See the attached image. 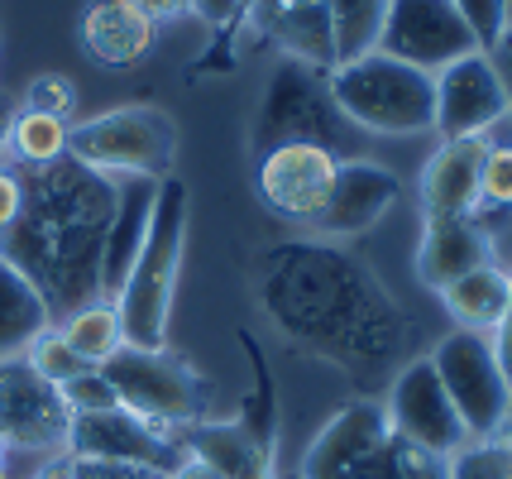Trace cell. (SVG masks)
<instances>
[{
  "instance_id": "cell-9",
  "label": "cell",
  "mask_w": 512,
  "mask_h": 479,
  "mask_svg": "<svg viewBox=\"0 0 512 479\" xmlns=\"http://www.w3.org/2000/svg\"><path fill=\"white\" fill-rule=\"evenodd\" d=\"M67 432H72V408L63 388L34 374L24 355L0 360V441L39 456H67Z\"/></svg>"
},
{
  "instance_id": "cell-3",
  "label": "cell",
  "mask_w": 512,
  "mask_h": 479,
  "mask_svg": "<svg viewBox=\"0 0 512 479\" xmlns=\"http://www.w3.org/2000/svg\"><path fill=\"white\" fill-rule=\"evenodd\" d=\"M187 211H192L187 183L163 178L144 250L134 259L125 288L115 293V312H120V331L130 350H168V321H173L182 250H187Z\"/></svg>"
},
{
  "instance_id": "cell-36",
  "label": "cell",
  "mask_w": 512,
  "mask_h": 479,
  "mask_svg": "<svg viewBox=\"0 0 512 479\" xmlns=\"http://www.w3.org/2000/svg\"><path fill=\"white\" fill-rule=\"evenodd\" d=\"M493 355H498V369H503V379L512 384V297H508V312H503V321L493 326Z\"/></svg>"
},
{
  "instance_id": "cell-10",
  "label": "cell",
  "mask_w": 512,
  "mask_h": 479,
  "mask_svg": "<svg viewBox=\"0 0 512 479\" xmlns=\"http://www.w3.org/2000/svg\"><path fill=\"white\" fill-rule=\"evenodd\" d=\"M379 53L398 58L417 72H436L450 68L455 58L479 53L474 34L465 29V20L455 15L450 0H388L379 24Z\"/></svg>"
},
{
  "instance_id": "cell-12",
  "label": "cell",
  "mask_w": 512,
  "mask_h": 479,
  "mask_svg": "<svg viewBox=\"0 0 512 479\" xmlns=\"http://www.w3.org/2000/svg\"><path fill=\"white\" fill-rule=\"evenodd\" d=\"M383 417H388V432L422 446L431 456L450 460L460 446H469V432L460 422V412L450 403V393L436 379V365L431 355L422 360H407L398 369V379L388 388V403H383Z\"/></svg>"
},
{
  "instance_id": "cell-11",
  "label": "cell",
  "mask_w": 512,
  "mask_h": 479,
  "mask_svg": "<svg viewBox=\"0 0 512 479\" xmlns=\"http://www.w3.org/2000/svg\"><path fill=\"white\" fill-rule=\"evenodd\" d=\"M335 173H340V154L335 149L312 144V139H288V144H273V149L259 154L254 192H259V202L273 216L312 226L316 211L331 197Z\"/></svg>"
},
{
  "instance_id": "cell-25",
  "label": "cell",
  "mask_w": 512,
  "mask_h": 479,
  "mask_svg": "<svg viewBox=\"0 0 512 479\" xmlns=\"http://www.w3.org/2000/svg\"><path fill=\"white\" fill-rule=\"evenodd\" d=\"M67 120L44 111H15V125H10V144H5V159L15 163L20 173H34V168H48V163L67 159Z\"/></svg>"
},
{
  "instance_id": "cell-23",
  "label": "cell",
  "mask_w": 512,
  "mask_h": 479,
  "mask_svg": "<svg viewBox=\"0 0 512 479\" xmlns=\"http://www.w3.org/2000/svg\"><path fill=\"white\" fill-rule=\"evenodd\" d=\"M48 326H58V321L48 312L44 293H39L10 259H0V360L24 355Z\"/></svg>"
},
{
  "instance_id": "cell-5",
  "label": "cell",
  "mask_w": 512,
  "mask_h": 479,
  "mask_svg": "<svg viewBox=\"0 0 512 479\" xmlns=\"http://www.w3.org/2000/svg\"><path fill=\"white\" fill-rule=\"evenodd\" d=\"M67 159L101 178H173L178 159V125L158 106H115V111L72 120L67 130Z\"/></svg>"
},
{
  "instance_id": "cell-39",
  "label": "cell",
  "mask_w": 512,
  "mask_h": 479,
  "mask_svg": "<svg viewBox=\"0 0 512 479\" xmlns=\"http://www.w3.org/2000/svg\"><path fill=\"white\" fill-rule=\"evenodd\" d=\"M0 451H5V441H0Z\"/></svg>"
},
{
  "instance_id": "cell-33",
  "label": "cell",
  "mask_w": 512,
  "mask_h": 479,
  "mask_svg": "<svg viewBox=\"0 0 512 479\" xmlns=\"http://www.w3.org/2000/svg\"><path fill=\"white\" fill-rule=\"evenodd\" d=\"M67 479H168L144 465H120V460H77L67 456Z\"/></svg>"
},
{
  "instance_id": "cell-38",
  "label": "cell",
  "mask_w": 512,
  "mask_h": 479,
  "mask_svg": "<svg viewBox=\"0 0 512 479\" xmlns=\"http://www.w3.org/2000/svg\"><path fill=\"white\" fill-rule=\"evenodd\" d=\"M15 101L10 96H0V163H5V144H10V125H15Z\"/></svg>"
},
{
  "instance_id": "cell-15",
  "label": "cell",
  "mask_w": 512,
  "mask_h": 479,
  "mask_svg": "<svg viewBox=\"0 0 512 479\" xmlns=\"http://www.w3.org/2000/svg\"><path fill=\"white\" fill-rule=\"evenodd\" d=\"M402 183L393 168H383L374 159H340V173H335V187L326 206L316 211L312 230L326 235V240H350V235H364L374 230L398 206Z\"/></svg>"
},
{
  "instance_id": "cell-29",
  "label": "cell",
  "mask_w": 512,
  "mask_h": 479,
  "mask_svg": "<svg viewBox=\"0 0 512 479\" xmlns=\"http://www.w3.org/2000/svg\"><path fill=\"white\" fill-rule=\"evenodd\" d=\"M24 360H29V369H34V374H44L48 384H58V388H63L67 379H77V374L87 369L82 360H77V355H72V345L63 341V331H58V326H48L44 336L24 350Z\"/></svg>"
},
{
  "instance_id": "cell-8",
  "label": "cell",
  "mask_w": 512,
  "mask_h": 479,
  "mask_svg": "<svg viewBox=\"0 0 512 479\" xmlns=\"http://www.w3.org/2000/svg\"><path fill=\"white\" fill-rule=\"evenodd\" d=\"M331 72L312 68L302 58H283L273 77H268L264 96H259V154L273 149V144H288V139H312V144H326L335 149V130L345 125L340 111L331 101Z\"/></svg>"
},
{
  "instance_id": "cell-1",
  "label": "cell",
  "mask_w": 512,
  "mask_h": 479,
  "mask_svg": "<svg viewBox=\"0 0 512 479\" xmlns=\"http://www.w3.org/2000/svg\"><path fill=\"white\" fill-rule=\"evenodd\" d=\"M115 183L58 159L24 173V206L0 235V259H10L39 293L53 321L101 297V250L111 226Z\"/></svg>"
},
{
  "instance_id": "cell-30",
  "label": "cell",
  "mask_w": 512,
  "mask_h": 479,
  "mask_svg": "<svg viewBox=\"0 0 512 479\" xmlns=\"http://www.w3.org/2000/svg\"><path fill=\"white\" fill-rule=\"evenodd\" d=\"M479 206H512V139H493L479 168Z\"/></svg>"
},
{
  "instance_id": "cell-24",
  "label": "cell",
  "mask_w": 512,
  "mask_h": 479,
  "mask_svg": "<svg viewBox=\"0 0 512 479\" xmlns=\"http://www.w3.org/2000/svg\"><path fill=\"white\" fill-rule=\"evenodd\" d=\"M58 331H63V341L72 345V355H77L87 369H101L111 355L125 350L120 312H115V302H106V297H96V302H87V307L67 312V317L58 321Z\"/></svg>"
},
{
  "instance_id": "cell-18",
  "label": "cell",
  "mask_w": 512,
  "mask_h": 479,
  "mask_svg": "<svg viewBox=\"0 0 512 479\" xmlns=\"http://www.w3.org/2000/svg\"><path fill=\"white\" fill-rule=\"evenodd\" d=\"M484 149L489 139H441L436 154L422 168V216L441 221V216H469L479 206V168H484Z\"/></svg>"
},
{
  "instance_id": "cell-16",
  "label": "cell",
  "mask_w": 512,
  "mask_h": 479,
  "mask_svg": "<svg viewBox=\"0 0 512 479\" xmlns=\"http://www.w3.org/2000/svg\"><path fill=\"white\" fill-rule=\"evenodd\" d=\"M115 183V206H111V226H106V250H101V297L115 302V293L125 288L134 259L144 250V235L154 221L158 183L163 178H111Z\"/></svg>"
},
{
  "instance_id": "cell-40",
  "label": "cell",
  "mask_w": 512,
  "mask_h": 479,
  "mask_svg": "<svg viewBox=\"0 0 512 479\" xmlns=\"http://www.w3.org/2000/svg\"><path fill=\"white\" fill-rule=\"evenodd\" d=\"M508 120H512V115H508Z\"/></svg>"
},
{
  "instance_id": "cell-14",
  "label": "cell",
  "mask_w": 512,
  "mask_h": 479,
  "mask_svg": "<svg viewBox=\"0 0 512 479\" xmlns=\"http://www.w3.org/2000/svg\"><path fill=\"white\" fill-rule=\"evenodd\" d=\"M512 96L489 53H465L436 72V135L441 139H489L508 125Z\"/></svg>"
},
{
  "instance_id": "cell-35",
  "label": "cell",
  "mask_w": 512,
  "mask_h": 479,
  "mask_svg": "<svg viewBox=\"0 0 512 479\" xmlns=\"http://www.w3.org/2000/svg\"><path fill=\"white\" fill-rule=\"evenodd\" d=\"M249 10V0H192V15L211 24V29H230Z\"/></svg>"
},
{
  "instance_id": "cell-31",
  "label": "cell",
  "mask_w": 512,
  "mask_h": 479,
  "mask_svg": "<svg viewBox=\"0 0 512 479\" xmlns=\"http://www.w3.org/2000/svg\"><path fill=\"white\" fill-rule=\"evenodd\" d=\"M24 111L58 115V120L72 125V111H77V87L67 82L63 72H39V77L24 87Z\"/></svg>"
},
{
  "instance_id": "cell-19",
  "label": "cell",
  "mask_w": 512,
  "mask_h": 479,
  "mask_svg": "<svg viewBox=\"0 0 512 479\" xmlns=\"http://www.w3.org/2000/svg\"><path fill=\"white\" fill-rule=\"evenodd\" d=\"M245 15L268 39L288 48V58H302L312 68H335V34H331V0H249Z\"/></svg>"
},
{
  "instance_id": "cell-22",
  "label": "cell",
  "mask_w": 512,
  "mask_h": 479,
  "mask_svg": "<svg viewBox=\"0 0 512 479\" xmlns=\"http://www.w3.org/2000/svg\"><path fill=\"white\" fill-rule=\"evenodd\" d=\"M508 297H512V269H498V264H479L474 274L441 288V302H446L455 331H479V336H493V326L508 312Z\"/></svg>"
},
{
  "instance_id": "cell-20",
  "label": "cell",
  "mask_w": 512,
  "mask_h": 479,
  "mask_svg": "<svg viewBox=\"0 0 512 479\" xmlns=\"http://www.w3.org/2000/svg\"><path fill=\"white\" fill-rule=\"evenodd\" d=\"M479 264L489 259V240L484 230L474 226V216H441V221H426L422 245H417V278H422L431 293L450 288L455 278L474 274Z\"/></svg>"
},
{
  "instance_id": "cell-37",
  "label": "cell",
  "mask_w": 512,
  "mask_h": 479,
  "mask_svg": "<svg viewBox=\"0 0 512 479\" xmlns=\"http://www.w3.org/2000/svg\"><path fill=\"white\" fill-rule=\"evenodd\" d=\"M134 5H139V10H144L154 24L178 20V15H187V10H192V0H134Z\"/></svg>"
},
{
  "instance_id": "cell-27",
  "label": "cell",
  "mask_w": 512,
  "mask_h": 479,
  "mask_svg": "<svg viewBox=\"0 0 512 479\" xmlns=\"http://www.w3.org/2000/svg\"><path fill=\"white\" fill-rule=\"evenodd\" d=\"M446 479H512V427L460 446L446 460Z\"/></svg>"
},
{
  "instance_id": "cell-6",
  "label": "cell",
  "mask_w": 512,
  "mask_h": 479,
  "mask_svg": "<svg viewBox=\"0 0 512 479\" xmlns=\"http://www.w3.org/2000/svg\"><path fill=\"white\" fill-rule=\"evenodd\" d=\"M101 374L111 379L120 408H130L134 417L154 422L158 432L182 436L197 422H206V388L192 369L173 360L168 350H120L111 355Z\"/></svg>"
},
{
  "instance_id": "cell-32",
  "label": "cell",
  "mask_w": 512,
  "mask_h": 479,
  "mask_svg": "<svg viewBox=\"0 0 512 479\" xmlns=\"http://www.w3.org/2000/svg\"><path fill=\"white\" fill-rule=\"evenodd\" d=\"M63 398L72 412H106V408H120V398H115L111 379L101 374V369H82L77 379H67L63 384Z\"/></svg>"
},
{
  "instance_id": "cell-26",
  "label": "cell",
  "mask_w": 512,
  "mask_h": 479,
  "mask_svg": "<svg viewBox=\"0 0 512 479\" xmlns=\"http://www.w3.org/2000/svg\"><path fill=\"white\" fill-rule=\"evenodd\" d=\"M383 10H388V0H331L335 63H350L359 53H374Z\"/></svg>"
},
{
  "instance_id": "cell-17",
  "label": "cell",
  "mask_w": 512,
  "mask_h": 479,
  "mask_svg": "<svg viewBox=\"0 0 512 479\" xmlns=\"http://www.w3.org/2000/svg\"><path fill=\"white\" fill-rule=\"evenodd\" d=\"M77 34H82L87 58L101 68H134L158 44V24L134 0H91L82 10Z\"/></svg>"
},
{
  "instance_id": "cell-4",
  "label": "cell",
  "mask_w": 512,
  "mask_h": 479,
  "mask_svg": "<svg viewBox=\"0 0 512 479\" xmlns=\"http://www.w3.org/2000/svg\"><path fill=\"white\" fill-rule=\"evenodd\" d=\"M331 101L345 125L369 135H436V77L388 58V53H359L350 63L331 68Z\"/></svg>"
},
{
  "instance_id": "cell-13",
  "label": "cell",
  "mask_w": 512,
  "mask_h": 479,
  "mask_svg": "<svg viewBox=\"0 0 512 479\" xmlns=\"http://www.w3.org/2000/svg\"><path fill=\"white\" fill-rule=\"evenodd\" d=\"M67 456L120 460V465H144L154 475H173L187 460V451H182V436L158 432L154 422L134 417L130 408H106V412H72Z\"/></svg>"
},
{
  "instance_id": "cell-7",
  "label": "cell",
  "mask_w": 512,
  "mask_h": 479,
  "mask_svg": "<svg viewBox=\"0 0 512 479\" xmlns=\"http://www.w3.org/2000/svg\"><path fill=\"white\" fill-rule=\"evenodd\" d=\"M436 379L450 393V403L465 422L469 441H484L512 427V384L498 369L493 341L479 331H450L441 345L431 350Z\"/></svg>"
},
{
  "instance_id": "cell-21",
  "label": "cell",
  "mask_w": 512,
  "mask_h": 479,
  "mask_svg": "<svg viewBox=\"0 0 512 479\" xmlns=\"http://www.w3.org/2000/svg\"><path fill=\"white\" fill-rule=\"evenodd\" d=\"M182 451L216 479H273V451L240 422H197L182 432Z\"/></svg>"
},
{
  "instance_id": "cell-28",
  "label": "cell",
  "mask_w": 512,
  "mask_h": 479,
  "mask_svg": "<svg viewBox=\"0 0 512 479\" xmlns=\"http://www.w3.org/2000/svg\"><path fill=\"white\" fill-rule=\"evenodd\" d=\"M455 5V15L465 20V29L474 34V44L479 53H493L498 39L508 34L512 24V0H450Z\"/></svg>"
},
{
  "instance_id": "cell-34",
  "label": "cell",
  "mask_w": 512,
  "mask_h": 479,
  "mask_svg": "<svg viewBox=\"0 0 512 479\" xmlns=\"http://www.w3.org/2000/svg\"><path fill=\"white\" fill-rule=\"evenodd\" d=\"M20 206H24V173L10 168V163H0V235L15 226Z\"/></svg>"
},
{
  "instance_id": "cell-2",
  "label": "cell",
  "mask_w": 512,
  "mask_h": 479,
  "mask_svg": "<svg viewBox=\"0 0 512 479\" xmlns=\"http://www.w3.org/2000/svg\"><path fill=\"white\" fill-rule=\"evenodd\" d=\"M259 302L292 341L345 360L383 365L402 345V317L374 278L331 245H283L259 274Z\"/></svg>"
}]
</instances>
